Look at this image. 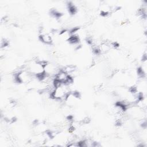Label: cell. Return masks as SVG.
<instances>
[{
  "label": "cell",
  "mask_w": 147,
  "mask_h": 147,
  "mask_svg": "<svg viewBox=\"0 0 147 147\" xmlns=\"http://www.w3.org/2000/svg\"><path fill=\"white\" fill-rule=\"evenodd\" d=\"M39 39L42 42L47 45H51L53 42L52 36L49 33L47 32H44L40 34Z\"/></svg>",
  "instance_id": "6da1fadb"
}]
</instances>
